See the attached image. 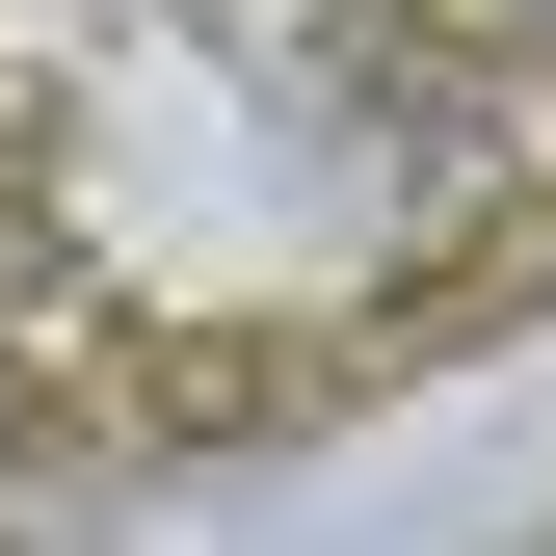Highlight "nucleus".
I'll list each match as a JSON object with an SVG mask.
<instances>
[{
  "mask_svg": "<svg viewBox=\"0 0 556 556\" xmlns=\"http://www.w3.org/2000/svg\"><path fill=\"white\" fill-rule=\"evenodd\" d=\"M556 239V0H0V292L80 371L292 397Z\"/></svg>",
  "mask_w": 556,
  "mask_h": 556,
  "instance_id": "nucleus-1",
  "label": "nucleus"
}]
</instances>
